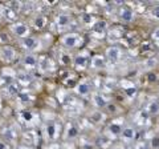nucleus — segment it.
I'll return each instance as SVG.
<instances>
[{"label":"nucleus","instance_id":"30","mask_svg":"<svg viewBox=\"0 0 159 149\" xmlns=\"http://www.w3.org/2000/svg\"><path fill=\"white\" fill-rule=\"evenodd\" d=\"M6 7H8L9 9H12L13 12L19 13L20 11H21V8H23V3H21V2H17V0H13V2L7 3V4H6Z\"/></svg>","mask_w":159,"mask_h":149},{"label":"nucleus","instance_id":"2","mask_svg":"<svg viewBox=\"0 0 159 149\" xmlns=\"http://www.w3.org/2000/svg\"><path fill=\"white\" fill-rule=\"evenodd\" d=\"M43 132H44V137H45L47 141H54L58 137L60 132H61V125L56 121H49L44 125Z\"/></svg>","mask_w":159,"mask_h":149},{"label":"nucleus","instance_id":"31","mask_svg":"<svg viewBox=\"0 0 159 149\" xmlns=\"http://www.w3.org/2000/svg\"><path fill=\"white\" fill-rule=\"evenodd\" d=\"M150 145H151V149H159V136H155L151 138Z\"/></svg>","mask_w":159,"mask_h":149},{"label":"nucleus","instance_id":"15","mask_svg":"<svg viewBox=\"0 0 159 149\" xmlns=\"http://www.w3.org/2000/svg\"><path fill=\"white\" fill-rule=\"evenodd\" d=\"M24 140H25L27 145L31 147V145H36L39 142V136L34 129H28V131L24 133Z\"/></svg>","mask_w":159,"mask_h":149},{"label":"nucleus","instance_id":"17","mask_svg":"<svg viewBox=\"0 0 159 149\" xmlns=\"http://www.w3.org/2000/svg\"><path fill=\"white\" fill-rule=\"evenodd\" d=\"M90 67L93 69H103L106 67L105 59H103L101 55H94V56L90 59Z\"/></svg>","mask_w":159,"mask_h":149},{"label":"nucleus","instance_id":"9","mask_svg":"<svg viewBox=\"0 0 159 149\" xmlns=\"http://www.w3.org/2000/svg\"><path fill=\"white\" fill-rule=\"evenodd\" d=\"M106 57L110 60L111 63H117L121 60L122 57V49L118 46H111L106 49Z\"/></svg>","mask_w":159,"mask_h":149},{"label":"nucleus","instance_id":"19","mask_svg":"<svg viewBox=\"0 0 159 149\" xmlns=\"http://www.w3.org/2000/svg\"><path fill=\"white\" fill-rule=\"evenodd\" d=\"M119 17L125 23H131L134 20V12L129 8H121L119 9Z\"/></svg>","mask_w":159,"mask_h":149},{"label":"nucleus","instance_id":"21","mask_svg":"<svg viewBox=\"0 0 159 149\" xmlns=\"http://www.w3.org/2000/svg\"><path fill=\"white\" fill-rule=\"evenodd\" d=\"M32 24H33V27L36 28L37 31H41V29H44L45 26H47V17L43 16V15H37V16H34Z\"/></svg>","mask_w":159,"mask_h":149},{"label":"nucleus","instance_id":"25","mask_svg":"<svg viewBox=\"0 0 159 149\" xmlns=\"http://www.w3.org/2000/svg\"><path fill=\"white\" fill-rule=\"evenodd\" d=\"M147 113L148 115H151V116H155L159 113V103L157 100H151L150 103L147 104Z\"/></svg>","mask_w":159,"mask_h":149},{"label":"nucleus","instance_id":"34","mask_svg":"<svg viewBox=\"0 0 159 149\" xmlns=\"http://www.w3.org/2000/svg\"><path fill=\"white\" fill-rule=\"evenodd\" d=\"M151 15H152V16L155 17V19H158V20H159V7H154V8L151 9Z\"/></svg>","mask_w":159,"mask_h":149},{"label":"nucleus","instance_id":"27","mask_svg":"<svg viewBox=\"0 0 159 149\" xmlns=\"http://www.w3.org/2000/svg\"><path fill=\"white\" fill-rule=\"evenodd\" d=\"M93 28V31L96 32V33H105L106 32V28H107V24L106 22H103V20H97L96 24L92 27Z\"/></svg>","mask_w":159,"mask_h":149},{"label":"nucleus","instance_id":"4","mask_svg":"<svg viewBox=\"0 0 159 149\" xmlns=\"http://www.w3.org/2000/svg\"><path fill=\"white\" fill-rule=\"evenodd\" d=\"M9 29H11V32L15 35V36H17L20 39H25L29 36V27L25 23L15 22L9 26Z\"/></svg>","mask_w":159,"mask_h":149},{"label":"nucleus","instance_id":"11","mask_svg":"<svg viewBox=\"0 0 159 149\" xmlns=\"http://www.w3.org/2000/svg\"><path fill=\"white\" fill-rule=\"evenodd\" d=\"M72 23V17L68 13H60L56 16V19H54V24L58 27V28H66L70 26Z\"/></svg>","mask_w":159,"mask_h":149},{"label":"nucleus","instance_id":"33","mask_svg":"<svg viewBox=\"0 0 159 149\" xmlns=\"http://www.w3.org/2000/svg\"><path fill=\"white\" fill-rule=\"evenodd\" d=\"M134 149H148V145L146 142H143V141H141V142H138L137 145H135V148Z\"/></svg>","mask_w":159,"mask_h":149},{"label":"nucleus","instance_id":"35","mask_svg":"<svg viewBox=\"0 0 159 149\" xmlns=\"http://www.w3.org/2000/svg\"><path fill=\"white\" fill-rule=\"evenodd\" d=\"M0 149H9L8 142L4 141V140H2V138H0Z\"/></svg>","mask_w":159,"mask_h":149},{"label":"nucleus","instance_id":"14","mask_svg":"<svg viewBox=\"0 0 159 149\" xmlns=\"http://www.w3.org/2000/svg\"><path fill=\"white\" fill-rule=\"evenodd\" d=\"M135 136H137V132H135V128L134 127H125L121 133V138L126 142L133 141L134 138H135Z\"/></svg>","mask_w":159,"mask_h":149},{"label":"nucleus","instance_id":"37","mask_svg":"<svg viewBox=\"0 0 159 149\" xmlns=\"http://www.w3.org/2000/svg\"><path fill=\"white\" fill-rule=\"evenodd\" d=\"M82 149H93V145H92V144H84Z\"/></svg>","mask_w":159,"mask_h":149},{"label":"nucleus","instance_id":"40","mask_svg":"<svg viewBox=\"0 0 159 149\" xmlns=\"http://www.w3.org/2000/svg\"><path fill=\"white\" fill-rule=\"evenodd\" d=\"M158 133H159V127H158Z\"/></svg>","mask_w":159,"mask_h":149},{"label":"nucleus","instance_id":"38","mask_svg":"<svg viewBox=\"0 0 159 149\" xmlns=\"http://www.w3.org/2000/svg\"><path fill=\"white\" fill-rule=\"evenodd\" d=\"M17 149H34L33 147H28V145H20Z\"/></svg>","mask_w":159,"mask_h":149},{"label":"nucleus","instance_id":"18","mask_svg":"<svg viewBox=\"0 0 159 149\" xmlns=\"http://www.w3.org/2000/svg\"><path fill=\"white\" fill-rule=\"evenodd\" d=\"M122 88L127 97H134L137 95V87L130 81H122Z\"/></svg>","mask_w":159,"mask_h":149},{"label":"nucleus","instance_id":"24","mask_svg":"<svg viewBox=\"0 0 159 149\" xmlns=\"http://www.w3.org/2000/svg\"><path fill=\"white\" fill-rule=\"evenodd\" d=\"M89 120L94 124H99L105 120V115H103L101 111H93L89 113Z\"/></svg>","mask_w":159,"mask_h":149},{"label":"nucleus","instance_id":"26","mask_svg":"<svg viewBox=\"0 0 159 149\" xmlns=\"http://www.w3.org/2000/svg\"><path fill=\"white\" fill-rule=\"evenodd\" d=\"M33 81V79L31 74H19L16 76V83L19 85H29Z\"/></svg>","mask_w":159,"mask_h":149},{"label":"nucleus","instance_id":"6","mask_svg":"<svg viewBox=\"0 0 159 149\" xmlns=\"http://www.w3.org/2000/svg\"><path fill=\"white\" fill-rule=\"evenodd\" d=\"M0 59L4 63H13L16 59V49L11 46H3L0 48Z\"/></svg>","mask_w":159,"mask_h":149},{"label":"nucleus","instance_id":"32","mask_svg":"<svg viewBox=\"0 0 159 149\" xmlns=\"http://www.w3.org/2000/svg\"><path fill=\"white\" fill-rule=\"evenodd\" d=\"M152 40L155 41V44L159 47V29H155V31L152 32Z\"/></svg>","mask_w":159,"mask_h":149},{"label":"nucleus","instance_id":"8","mask_svg":"<svg viewBox=\"0 0 159 149\" xmlns=\"http://www.w3.org/2000/svg\"><path fill=\"white\" fill-rule=\"evenodd\" d=\"M21 64H23V65L27 69H33V68H36V67L39 65V57H37L34 53L28 52V53H25V55L23 56Z\"/></svg>","mask_w":159,"mask_h":149},{"label":"nucleus","instance_id":"16","mask_svg":"<svg viewBox=\"0 0 159 149\" xmlns=\"http://www.w3.org/2000/svg\"><path fill=\"white\" fill-rule=\"evenodd\" d=\"M78 128L74 125V124L72 123H69L66 124V127H65V132H64V136H65L66 140H73V138H76L78 136Z\"/></svg>","mask_w":159,"mask_h":149},{"label":"nucleus","instance_id":"23","mask_svg":"<svg viewBox=\"0 0 159 149\" xmlns=\"http://www.w3.org/2000/svg\"><path fill=\"white\" fill-rule=\"evenodd\" d=\"M96 17L93 16L92 13H89V12H85V13H82L81 15V23L84 24V26H88V27H93L94 24H96Z\"/></svg>","mask_w":159,"mask_h":149},{"label":"nucleus","instance_id":"3","mask_svg":"<svg viewBox=\"0 0 159 149\" xmlns=\"http://www.w3.org/2000/svg\"><path fill=\"white\" fill-rule=\"evenodd\" d=\"M19 117H20V120L29 128H33L39 123V116L33 111H31V109H24V111H21L19 113Z\"/></svg>","mask_w":159,"mask_h":149},{"label":"nucleus","instance_id":"12","mask_svg":"<svg viewBox=\"0 0 159 149\" xmlns=\"http://www.w3.org/2000/svg\"><path fill=\"white\" fill-rule=\"evenodd\" d=\"M123 131V125L121 120H113L110 124L107 125V132L111 136H121V133Z\"/></svg>","mask_w":159,"mask_h":149},{"label":"nucleus","instance_id":"36","mask_svg":"<svg viewBox=\"0 0 159 149\" xmlns=\"http://www.w3.org/2000/svg\"><path fill=\"white\" fill-rule=\"evenodd\" d=\"M106 108H107L110 112H117V108H116V105H114V104H107Z\"/></svg>","mask_w":159,"mask_h":149},{"label":"nucleus","instance_id":"28","mask_svg":"<svg viewBox=\"0 0 159 149\" xmlns=\"http://www.w3.org/2000/svg\"><path fill=\"white\" fill-rule=\"evenodd\" d=\"M17 99L23 104H29L31 101H33V96L27 91H20V93L17 95Z\"/></svg>","mask_w":159,"mask_h":149},{"label":"nucleus","instance_id":"39","mask_svg":"<svg viewBox=\"0 0 159 149\" xmlns=\"http://www.w3.org/2000/svg\"><path fill=\"white\" fill-rule=\"evenodd\" d=\"M0 109H2V99H0Z\"/></svg>","mask_w":159,"mask_h":149},{"label":"nucleus","instance_id":"22","mask_svg":"<svg viewBox=\"0 0 159 149\" xmlns=\"http://www.w3.org/2000/svg\"><path fill=\"white\" fill-rule=\"evenodd\" d=\"M6 92L8 93L9 96H16L20 93V85L16 83V81H12V83H9L6 85Z\"/></svg>","mask_w":159,"mask_h":149},{"label":"nucleus","instance_id":"13","mask_svg":"<svg viewBox=\"0 0 159 149\" xmlns=\"http://www.w3.org/2000/svg\"><path fill=\"white\" fill-rule=\"evenodd\" d=\"M2 135H3V138L4 141H9L12 142L17 138V133H16V129L12 128V127H4L3 131H2Z\"/></svg>","mask_w":159,"mask_h":149},{"label":"nucleus","instance_id":"20","mask_svg":"<svg viewBox=\"0 0 159 149\" xmlns=\"http://www.w3.org/2000/svg\"><path fill=\"white\" fill-rule=\"evenodd\" d=\"M93 104H94V107H97V108H106L109 103L102 93H96V95L93 96Z\"/></svg>","mask_w":159,"mask_h":149},{"label":"nucleus","instance_id":"7","mask_svg":"<svg viewBox=\"0 0 159 149\" xmlns=\"http://www.w3.org/2000/svg\"><path fill=\"white\" fill-rule=\"evenodd\" d=\"M21 46L24 47V49H27L28 52L32 53V52L37 51V49L40 48V40L37 37H34V36H28L25 39H23Z\"/></svg>","mask_w":159,"mask_h":149},{"label":"nucleus","instance_id":"10","mask_svg":"<svg viewBox=\"0 0 159 149\" xmlns=\"http://www.w3.org/2000/svg\"><path fill=\"white\" fill-rule=\"evenodd\" d=\"M90 83H89L88 80H82L80 81L78 84H76V88H74V91H76V93L78 96H88L89 93H90Z\"/></svg>","mask_w":159,"mask_h":149},{"label":"nucleus","instance_id":"1","mask_svg":"<svg viewBox=\"0 0 159 149\" xmlns=\"http://www.w3.org/2000/svg\"><path fill=\"white\" fill-rule=\"evenodd\" d=\"M61 44L65 48L69 49H74V48H78L84 44V37L81 36L80 33H66L61 37Z\"/></svg>","mask_w":159,"mask_h":149},{"label":"nucleus","instance_id":"29","mask_svg":"<svg viewBox=\"0 0 159 149\" xmlns=\"http://www.w3.org/2000/svg\"><path fill=\"white\" fill-rule=\"evenodd\" d=\"M3 16L6 17V20H8V22H13V23H15L17 13H16V12H13L12 9H9L8 7H4V8H3Z\"/></svg>","mask_w":159,"mask_h":149},{"label":"nucleus","instance_id":"5","mask_svg":"<svg viewBox=\"0 0 159 149\" xmlns=\"http://www.w3.org/2000/svg\"><path fill=\"white\" fill-rule=\"evenodd\" d=\"M90 55H89V52H80L78 55H76L73 59V64L74 67H76V69H78V71H82V69H85L89 64H90Z\"/></svg>","mask_w":159,"mask_h":149}]
</instances>
